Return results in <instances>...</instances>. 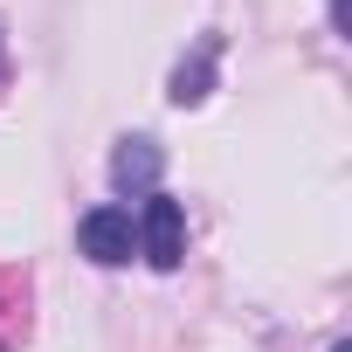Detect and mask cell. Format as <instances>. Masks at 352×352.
<instances>
[{
    "instance_id": "1",
    "label": "cell",
    "mask_w": 352,
    "mask_h": 352,
    "mask_svg": "<svg viewBox=\"0 0 352 352\" xmlns=\"http://www.w3.org/2000/svg\"><path fill=\"white\" fill-rule=\"evenodd\" d=\"M138 249H145L152 270H180V256H187V208L166 201V194H152L145 201V221H138Z\"/></svg>"
},
{
    "instance_id": "2",
    "label": "cell",
    "mask_w": 352,
    "mask_h": 352,
    "mask_svg": "<svg viewBox=\"0 0 352 352\" xmlns=\"http://www.w3.org/2000/svg\"><path fill=\"white\" fill-rule=\"evenodd\" d=\"M76 242H83V256L90 263H131V249H138V221H131V208H90L83 214V228H76Z\"/></svg>"
},
{
    "instance_id": "3",
    "label": "cell",
    "mask_w": 352,
    "mask_h": 352,
    "mask_svg": "<svg viewBox=\"0 0 352 352\" xmlns=\"http://www.w3.org/2000/svg\"><path fill=\"white\" fill-rule=\"evenodd\" d=\"M159 166H166V159H159L152 138H124L118 159H111V180H118L124 194H145V187H159Z\"/></svg>"
},
{
    "instance_id": "4",
    "label": "cell",
    "mask_w": 352,
    "mask_h": 352,
    "mask_svg": "<svg viewBox=\"0 0 352 352\" xmlns=\"http://www.w3.org/2000/svg\"><path fill=\"white\" fill-rule=\"evenodd\" d=\"M208 76H214V63H208V49H201L194 63L173 69V104H180V111H187V104H201V97H208Z\"/></svg>"
},
{
    "instance_id": "5",
    "label": "cell",
    "mask_w": 352,
    "mask_h": 352,
    "mask_svg": "<svg viewBox=\"0 0 352 352\" xmlns=\"http://www.w3.org/2000/svg\"><path fill=\"white\" fill-rule=\"evenodd\" d=\"M331 352H352V345H331Z\"/></svg>"
}]
</instances>
